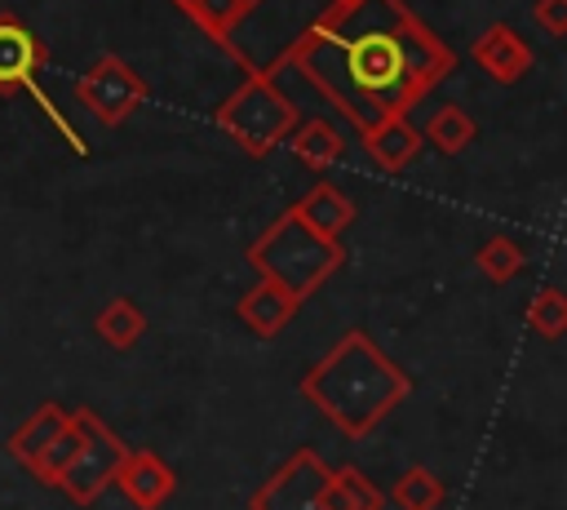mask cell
Returning a JSON list of instances; mask_svg holds the SVG:
<instances>
[{
	"instance_id": "cell-1",
	"label": "cell",
	"mask_w": 567,
	"mask_h": 510,
	"mask_svg": "<svg viewBox=\"0 0 567 510\" xmlns=\"http://www.w3.org/2000/svg\"><path fill=\"white\" fill-rule=\"evenodd\" d=\"M284 62L363 137L408 115L456 58L403 0H332Z\"/></svg>"
},
{
	"instance_id": "cell-18",
	"label": "cell",
	"mask_w": 567,
	"mask_h": 510,
	"mask_svg": "<svg viewBox=\"0 0 567 510\" xmlns=\"http://www.w3.org/2000/svg\"><path fill=\"white\" fill-rule=\"evenodd\" d=\"M474 137H478V124H474L461 106H452V102H443V106L425 120V129H421V142H430L439 155H461Z\"/></svg>"
},
{
	"instance_id": "cell-22",
	"label": "cell",
	"mask_w": 567,
	"mask_h": 510,
	"mask_svg": "<svg viewBox=\"0 0 567 510\" xmlns=\"http://www.w3.org/2000/svg\"><path fill=\"white\" fill-rule=\"evenodd\" d=\"M527 328L540 333L545 341H558V337L567 333V297H563L554 284H545V288L527 302Z\"/></svg>"
},
{
	"instance_id": "cell-5",
	"label": "cell",
	"mask_w": 567,
	"mask_h": 510,
	"mask_svg": "<svg viewBox=\"0 0 567 510\" xmlns=\"http://www.w3.org/2000/svg\"><path fill=\"white\" fill-rule=\"evenodd\" d=\"M49 67V49L44 40L18 18V13H0V93H31L35 106L44 111V120L58 129V137L75 151V155H89V142L75 133V124L58 111V102L44 93L40 84V71Z\"/></svg>"
},
{
	"instance_id": "cell-3",
	"label": "cell",
	"mask_w": 567,
	"mask_h": 510,
	"mask_svg": "<svg viewBox=\"0 0 567 510\" xmlns=\"http://www.w3.org/2000/svg\"><path fill=\"white\" fill-rule=\"evenodd\" d=\"M248 262L261 271V279L279 284L284 293H292L297 302H306L341 262L346 248L341 239L319 235L315 226H306L297 217V208H284L252 244H248Z\"/></svg>"
},
{
	"instance_id": "cell-16",
	"label": "cell",
	"mask_w": 567,
	"mask_h": 510,
	"mask_svg": "<svg viewBox=\"0 0 567 510\" xmlns=\"http://www.w3.org/2000/svg\"><path fill=\"white\" fill-rule=\"evenodd\" d=\"M363 146H368V155L377 160V169L399 173V169H408V164L416 160V151H421V129H412L408 115H394V120L377 124L372 133H363Z\"/></svg>"
},
{
	"instance_id": "cell-11",
	"label": "cell",
	"mask_w": 567,
	"mask_h": 510,
	"mask_svg": "<svg viewBox=\"0 0 567 510\" xmlns=\"http://www.w3.org/2000/svg\"><path fill=\"white\" fill-rule=\"evenodd\" d=\"M297 306H301V302H297L292 293H284V288L270 284V279H257V284L239 297L235 315H239L244 328H252L257 337H275V333H284V328L292 324Z\"/></svg>"
},
{
	"instance_id": "cell-13",
	"label": "cell",
	"mask_w": 567,
	"mask_h": 510,
	"mask_svg": "<svg viewBox=\"0 0 567 510\" xmlns=\"http://www.w3.org/2000/svg\"><path fill=\"white\" fill-rule=\"evenodd\" d=\"M213 44H221L226 53H239L235 49V31L244 27V18L261 4V0H173Z\"/></svg>"
},
{
	"instance_id": "cell-2",
	"label": "cell",
	"mask_w": 567,
	"mask_h": 510,
	"mask_svg": "<svg viewBox=\"0 0 567 510\" xmlns=\"http://www.w3.org/2000/svg\"><path fill=\"white\" fill-rule=\"evenodd\" d=\"M412 390L408 373L399 364H390L377 341L368 333H346L306 377H301V395L350 439H363L377 430V421L403 404Z\"/></svg>"
},
{
	"instance_id": "cell-9",
	"label": "cell",
	"mask_w": 567,
	"mask_h": 510,
	"mask_svg": "<svg viewBox=\"0 0 567 510\" xmlns=\"http://www.w3.org/2000/svg\"><path fill=\"white\" fill-rule=\"evenodd\" d=\"M115 488L137 506V510H164L168 497L177 492V475L168 470V461L155 448H128L120 470H115Z\"/></svg>"
},
{
	"instance_id": "cell-12",
	"label": "cell",
	"mask_w": 567,
	"mask_h": 510,
	"mask_svg": "<svg viewBox=\"0 0 567 510\" xmlns=\"http://www.w3.org/2000/svg\"><path fill=\"white\" fill-rule=\"evenodd\" d=\"M66 426H71V412H66L62 404H53V399L40 404V408L13 430V439H9V457L31 475V470L40 466V457L53 448V439H58Z\"/></svg>"
},
{
	"instance_id": "cell-10",
	"label": "cell",
	"mask_w": 567,
	"mask_h": 510,
	"mask_svg": "<svg viewBox=\"0 0 567 510\" xmlns=\"http://www.w3.org/2000/svg\"><path fill=\"white\" fill-rule=\"evenodd\" d=\"M470 58L483 67V75H492L496 84H518L527 71H532V49L527 40L509 27V22H492L474 44H470Z\"/></svg>"
},
{
	"instance_id": "cell-15",
	"label": "cell",
	"mask_w": 567,
	"mask_h": 510,
	"mask_svg": "<svg viewBox=\"0 0 567 510\" xmlns=\"http://www.w3.org/2000/svg\"><path fill=\"white\" fill-rule=\"evenodd\" d=\"M297 217L306 222V226H315L319 235H328V239H341L346 235V226L359 217V208L332 186V182H315L297 204Z\"/></svg>"
},
{
	"instance_id": "cell-7",
	"label": "cell",
	"mask_w": 567,
	"mask_h": 510,
	"mask_svg": "<svg viewBox=\"0 0 567 510\" xmlns=\"http://www.w3.org/2000/svg\"><path fill=\"white\" fill-rule=\"evenodd\" d=\"M75 102L80 106H89L106 129H115V124H124L142 102H146V80L120 58V53H102L93 67H84L80 75H75Z\"/></svg>"
},
{
	"instance_id": "cell-19",
	"label": "cell",
	"mask_w": 567,
	"mask_h": 510,
	"mask_svg": "<svg viewBox=\"0 0 567 510\" xmlns=\"http://www.w3.org/2000/svg\"><path fill=\"white\" fill-rule=\"evenodd\" d=\"M381 492L368 475H359L354 466L328 470V488H323V510H381Z\"/></svg>"
},
{
	"instance_id": "cell-17",
	"label": "cell",
	"mask_w": 567,
	"mask_h": 510,
	"mask_svg": "<svg viewBox=\"0 0 567 510\" xmlns=\"http://www.w3.org/2000/svg\"><path fill=\"white\" fill-rule=\"evenodd\" d=\"M93 328H97V337H102L111 350H128V346L142 341V333H146V315H142V306H137L133 297H111V302L97 310Z\"/></svg>"
},
{
	"instance_id": "cell-23",
	"label": "cell",
	"mask_w": 567,
	"mask_h": 510,
	"mask_svg": "<svg viewBox=\"0 0 567 510\" xmlns=\"http://www.w3.org/2000/svg\"><path fill=\"white\" fill-rule=\"evenodd\" d=\"M532 18H536V27L545 35H554V40L567 35V0H536L532 4Z\"/></svg>"
},
{
	"instance_id": "cell-14",
	"label": "cell",
	"mask_w": 567,
	"mask_h": 510,
	"mask_svg": "<svg viewBox=\"0 0 567 510\" xmlns=\"http://www.w3.org/2000/svg\"><path fill=\"white\" fill-rule=\"evenodd\" d=\"M284 142H288V151H292L310 173H323V169H332V164L346 155V137H341V129H337L332 120H323V115H315V120H297L292 133H288Z\"/></svg>"
},
{
	"instance_id": "cell-6",
	"label": "cell",
	"mask_w": 567,
	"mask_h": 510,
	"mask_svg": "<svg viewBox=\"0 0 567 510\" xmlns=\"http://www.w3.org/2000/svg\"><path fill=\"white\" fill-rule=\"evenodd\" d=\"M71 426H75V452L62 466V475H58L53 488L71 506H93L115 483V470H120V461H124L128 448H124V439L93 408H75L71 412Z\"/></svg>"
},
{
	"instance_id": "cell-20",
	"label": "cell",
	"mask_w": 567,
	"mask_h": 510,
	"mask_svg": "<svg viewBox=\"0 0 567 510\" xmlns=\"http://www.w3.org/2000/svg\"><path fill=\"white\" fill-rule=\"evenodd\" d=\"M390 501H394L399 510H439V506L447 501V483H443L434 470H425V466H408V470L394 479Z\"/></svg>"
},
{
	"instance_id": "cell-4",
	"label": "cell",
	"mask_w": 567,
	"mask_h": 510,
	"mask_svg": "<svg viewBox=\"0 0 567 510\" xmlns=\"http://www.w3.org/2000/svg\"><path fill=\"white\" fill-rule=\"evenodd\" d=\"M217 129L252 160L270 155L275 146H284V137L292 133V124L301 120L297 115V102L275 84L270 71H248V80L213 111Z\"/></svg>"
},
{
	"instance_id": "cell-8",
	"label": "cell",
	"mask_w": 567,
	"mask_h": 510,
	"mask_svg": "<svg viewBox=\"0 0 567 510\" xmlns=\"http://www.w3.org/2000/svg\"><path fill=\"white\" fill-rule=\"evenodd\" d=\"M323 488L328 466L315 457V448H297L288 466H279L252 497V510H323Z\"/></svg>"
},
{
	"instance_id": "cell-21",
	"label": "cell",
	"mask_w": 567,
	"mask_h": 510,
	"mask_svg": "<svg viewBox=\"0 0 567 510\" xmlns=\"http://www.w3.org/2000/svg\"><path fill=\"white\" fill-rule=\"evenodd\" d=\"M474 266H478L492 284H509V279L527 266V253H523V244H518V239H509V235H492V239H483V244H478Z\"/></svg>"
}]
</instances>
